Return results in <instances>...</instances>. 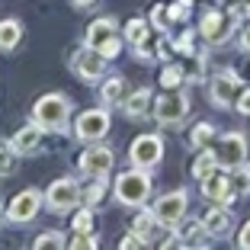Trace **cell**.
<instances>
[{
    "mask_svg": "<svg viewBox=\"0 0 250 250\" xmlns=\"http://www.w3.org/2000/svg\"><path fill=\"white\" fill-rule=\"evenodd\" d=\"M100 96H103V103H122L125 100V81L122 77H109L103 83V90H100Z\"/></svg>",
    "mask_w": 250,
    "mask_h": 250,
    "instance_id": "24",
    "label": "cell"
},
{
    "mask_svg": "<svg viewBox=\"0 0 250 250\" xmlns=\"http://www.w3.org/2000/svg\"><path fill=\"white\" fill-rule=\"evenodd\" d=\"M147 36H151V22H145V20H132L125 26V39L132 45H138L141 39H147Z\"/></svg>",
    "mask_w": 250,
    "mask_h": 250,
    "instance_id": "28",
    "label": "cell"
},
{
    "mask_svg": "<svg viewBox=\"0 0 250 250\" xmlns=\"http://www.w3.org/2000/svg\"><path fill=\"white\" fill-rule=\"evenodd\" d=\"M228 180H231V192H234V196H250V167L247 164L234 167L228 173Z\"/></svg>",
    "mask_w": 250,
    "mask_h": 250,
    "instance_id": "22",
    "label": "cell"
},
{
    "mask_svg": "<svg viewBox=\"0 0 250 250\" xmlns=\"http://www.w3.org/2000/svg\"><path fill=\"white\" fill-rule=\"evenodd\" d=\"M151 90L147 87H141V90H135L128 100H122V109H125V116L128 119H145L147 112H151Z\"/></svg>",
    "mask_w": 250,
    "mask_h": 250,
    "instance_id": "19",
    "label": "cell"
},
{
    "mask_svg": "<svg viewBox=\"0 0 250 250\" xmlns=\"http://www.w3.org/2000/svg\"><path fill=\"white\" fill-rule=\"evenodd\" d=\"M161 250H183V244H180V237H170V241L164 244Z\"/></svg>",
    "mask_w": 250,
    "mask_h": 250,
    "instance_id": "39",
    "label": "cell"
},
{
    "mask_svg": "<svg viewBox=\"0 0 250 250\" xmlns=\"http://www.w3.org/2000/svg\"><path fill=\"white\" fill-rule=\"evenodd\" d=\"M132 228H135L132 234H138L141 241H151V237H154V231H157V218L151 212H141L138 218L132 221Z\"/></svg>",
    "mask_w": 250,
    "mask_h": 250,
    "instance_id": "23",
    "label": "cell"
},
{
    "mask_svg": "<svg viewBox=\"0 0 250 250\" xmlns=\"http://www.w3.org/2000/svg\"><path fill=\"white\" fill-rule=\"evenodd\" d=\"M87 45L96 48L106 61L116 58V55L122 52V39H119V32H116V22L112 20H93L90 29H87Z\"/></svg>",
    "mask_w": 250,
    "mask_h": 250,
    "instance_id": "3",
    "label": "cell"
},
{
    "mask_svg": "<svg viewBox=\"0 0 250 250\" xmlns=\"http://www.w3.org/2000/svg\"><path fill=\"white\" fill-rule=\"evenodd\" d=\"M0 215H3V212H0Z\"/></svg>",
    "mask_w": 250,
    "mask_h": 250,
    "instance_id": "44",
    "label": "cell"
},
{
    "mask_svg": "<svg viewBox=\"0 0 250 250\" xmlns=\"http://www.w3.org/2000/svg\"><path fill=\"white\" fill-rule=\"evenodd\" d=\"M202 183V192H206L212 202H231V199H237L234 192H231V180L228 173H218V170H212L206 180H199Z\"/></svg>",
    "mask_w": 250,
    "mask_h": 250,
    "instance_id": "16",
    "label": "cell"
},
{
    "mask_svg": "<svg viewBox=\"0 0 250 250\" xmlns=\"http://www.w3.org/2000/svg\"><path fill=\"white\" fill-rule=\"evenodd\" d=\"M74 7H90V3H93V0H71Z\"/></svg>",
    "mask_w": 250,
    "mask_h": 250,
    "instance_id": "42",
    "label": "cell"
},
{
    "mask_svg": "<svg viewBox=\"0 0 250 250\" xmlns=\"http://www.w3.org/2000/svg\"><path fill=\"white\" fill-rule=\"evenodd\" d=\"M231 16L218 13V10H212V13L202 16V39H206L208 45H221V42H228L231 36Z\"/></svg>",
    "mask_w": 250,
    "mask_h": 250,
    "instance_id": "14",
    "label": "cell"
},
{
    "mask_svg": "<svg viewBox=\"0 0 250 250\" xmlns=\"http://www.w3.org/2000/svg\"><path fill=\"white\" fill-rule=\"evenodd\" d=\"M202 225H206V231H208L212 237H225L231 228H234V218H231L228 208L215 206V208H208V212L202 215Z\"/></svg>",
    "mask_w": 250,
    "mask_h": 250,
    "instance_id": "17",
    "label": "cell"
},
{
    "mask_svg": "<svg viewBox=\"0 0 250 250\" xmlns=\"http://www.w3.org/2000/svg\"><path fill=\"white\" fill-rule=\"evenodd\" d=\"M231 71H234L241 81H250V52H244L241 58H237V64L231 67Z\"/></svg>",
    "mask_w": 250,
    "mask_h": 250,
    "instance_id": "33",
    "label": "cell"
},
{
    "mask_svg": "<svg viewBox=\"0 0 250 250\" xmlns=\"http://www.w3.org/2000/svg\"><path fill=\"white\" fill-rule=\"evenodd\" d=\"M141 244L145 241H141L138 234H125L122 241H119V250H141Z\"/></svg>",
    "mask_w": 250,
    "mask_h": 250,
    "instance_id": "34",
    "label": "cell"
},
{
    "mask_svg": "<svg viewBox=\"0 0 250 250\" xmlns=\"http://www.w3.org/2000/svg\"><path fill=\"white\" fill-rule=\"evenodd\" d=\"M244 13H247V16H250V0H244V7H241V10H237V13H234V16H244Z\"/></svg>",
    "mask_w": 250,
    "mask_h": 250,
    "instance_id": "41",
    "label": "cell"
},
{
    "mask_svg": "<svg viewBox=\"0 0 250 250\" xmlns=\"http://www.w3.org/2000/svg\"><path fill=\"white\" fill-rule=\"evenodd\" d=\"M183 81H186V71L180 64H167L164 67V74H161V87L164 90H180Z\"/></svg>",
    "mask_w": 250,
    "mask_h": 250,
    "instance_id": "26",
    "label": "cell"
},
{
    "mask_svg": "<svg viewBox=\"0 0 250 250\" xmlns=\"http://www.w3.org/2000/svg\"><path fill=\"white\" fill-rule=\"evenodd\" d=\"M128 154H132L135 167L151 170V167H157L161 157H164V141L157 138V135H141V138L132 141V151H128Z\"/></svg>",
    "mask_w": 250,
    "mask_h": 250,
    "instance_id": "9",
    "label": "cell"
},
{
    "mask_svg": "<svg viewBox=\"0 0 250 250\" xmlns=\"http://www.w3.org/2000/svg\"><path fill=\"white\" fill-rule=\"evenodd\" d=\"M20 42H22L20 20H3V22H0V52H13Z\"/></svg>",
    "mask_w": 250,
    "mask_h": 250,
    "instance_id": "20",
    "label": "cell"
},
{
    "mask_svg": "<svg viewBox=\"0 0 250 250\" xmlns=\"http://www.w3.org/2000/svg\"><path fill=\"white\" fill-rule=\"evenodd\" d=\"M189 116V100L177 90H167L164 96H157L154 103V119L161 125H180L183 119Z\"/></svg>",
    "mask_w": 250,
    "mask_h": 250,
    "instance_id": "5",
    "label": "cell"
},
{
    "mask_svg": "<svg viewBox=\"0 0 250 250\" xmlns=\"http://www.w3.org/2000/svg\"><path fill=\"white\" fill-rule=\"evenodd\" d=\"M186 189H173V192H167V196H161L154 202V218H157V225H167V228H177L180 221H183V215H186Z\"/></svg>",
    "mask_w": 250,
    "mask_h": 250,
    "instance_id": "6",
    "label": "cell"
},
{
    "mask_svg": "<svg viewBox=\"0 0 250 250\" xmlns=\"http://www.w3.org/2000/svg\"><path fill=\"white\" fill-rule=\"evenodd\" d=\"M0 250H13V244H10V241H3V237H0Z\"/></svg>",
    "mask_w": 250,
    "mask_h": 250,
    "instance_id": "43",
    "label": "cell"
},
{
    "mask_svg": "<svg viewBox=\"0 0 250 250\" xmlns=\"http://www.w3.org/2000/svg\"><path fill=\"white\" fill-rule=\"evenodd\" d=\"M237 247H241V250H250V221L241 228V234H237Z\"/></svg>",
    "mask_w": 250,
    "mask_h": 250,
    "instance_id": "37",
    "label": "cell"
},
{
    "mask_svg": "<svg viewBox=\"0 0 250 250\" xmlns=\"http://www.w3.org/2000/svg\"><path fill=\"white\" fill-rule=\"evenodd\" d=\"M106 132H109V112L106 109H87L74 122V135L81 141H100Z\"/></svg>",
    "mask_w": 250,
    "mask_h": 250,
    "instance_id": "10",
    "label": "cell"
},
{
    "mask_svg": "<svg viewBox=\"0 0 250 250\" xmlns=\"http://www.w3.org/2000/svg\"><path fill=\"white\" fill-rule=\"evenodd\" d=\"M154 26H164V7H154Z\"/></svg>",
    "mask_w": 250,
    "mask_h": 250,
    "instance_id": "40",
    "label": "cell"
},
{
    "mask_svg": "<svg viewBox=\"0 0 250 250\" xmlns=\"http://www.w3.org/2000/svg\"><path fill=\"white\" fill-rule=\"evenodd\" d=\"M39 206H42V196H39L36 189H22V192L13 196V202H10V208H7V218L13 221V225H26V221L36 218Z\"/></svg>",
    "mask_w": 250,
    "mask_h": 250,
    "instance_id": "11",
    "label": "cell"
},
{
    "mask_svg": "<svg viewBox=\"0 0 250 250\" xmlns=\"http://www.w3.org/2000/svg\"><path fill=\"white\" fill-rule=\"evenodd\" d=\"M67 116H71V103H67L64 93H45L32 106V119L42 128H64Z\"/></svg>",
    "mask_w": 250,
    "mask_h": 250,
    "instance_id": "2",
    "label": "cell"
},
{
    "mask_svg": "<svg viewBox=\"0 0 250 250\" xmlns=\"http://www.w3.org/2000/svg\"><path fill=\"white\" fill-rule=\"evenodd\" d=\"M45 206H48V212H55V215H64V212H71L77 202H81V186L74 183L71 177H61V180H55L48 189H45Z\"/></svg>",
    "mask_w": 250,
    "mask_h": 250,
    "instance_id": "4",
    "label": "cell"
},
{
    "mask_svg": "<svg viewBox=\"0 0 250 250\" xmlns=\"http://www.w3.org/2000/svg\"><path fill=\"white\" fill-rule=\"evenodd\" d=\"M202 250H206V247H202Z\"/></svg>",
    "mask_w": 250,
    "mask_h": 250,
    "instance_id": "45",
    "label": "cell"
},
{
    "mask_svg": "<svg viewBox=\"0 0 250 250\" xmlns=\"http://www.w3.org/2000/svg\"><path fill=\"white\" fill-rule=\"evenodd\" d=\"M93 231V208H81V212L74 215V234H90Z\"/></svg>",
    "mask_w": 250,
    "mask_h": 250,
    "instance_id": "31",
    "label": "cell"
},
{
    "mask_svg": "<svg viewBox=\"0 0 250 250\" xmlns=\"http://www.w3.org/2000/svg\"><path fill=\"white\" fill-rule=\"evenodd\" d=\"M206 225H202V218L199 221H186V225H180L177 228V237L180 244H183V250H202L206 247Z\"/></svg>",
    "mask_w": 250,
    "mask_h": 250,
    "instance_id": "18",
    "label": "cell"
},
{
    "mask_svg": "<svg viewBox=\"0 0 250 250\" xmlns=\"http://www.w3.org/2000/svg\"><path fill=\"white\" fill-rule=\"evenodd\" d=\"M32 250H64V237H61L58 231H52V234H39L36 244H32Z\"/></svg>",
    "mask_w": 250,
    "mask_h": 250,
    "instance_id": "30",
    "label": "cell"
},
{
    "mask_svg": "<svg viewBox=\"0 0 250 250\" xmlns=\"http://www.w3.org/2000/svg\"><path fill=\"white\" fill-rule=\"evenodd\" d=\"M64 250H100V244H96L93 234H71Z\"/></svg>",
    "mask_w": 250,
    "mask_h": 250,
    "instance_id": "32",
    "label": "cell"
},
{
    "mask_svg": "<svg viewBox=\"0 0 250 250\" xmlns=\"http://www.w3.org/2000/svg\"><path fill=\"white\" fill-rule=\"evenodd\" d=\"M241 90H244V81L237 77L234 71H221L218 77L212 81V90H208V96H212V103L218 106V109H228L231 103H237Z\"/></svg>",
    "mask_w": 250,
    "mask_h": 250,
    "instance_id": "7",
    "label": "cell"
},
{
    "mask_svg": "<svg viewBox=\"0 0 250 250\" xmlns=\"http://www.w3.org/2000/svg\"><path fill=\"white\" fill-rule=\"evenodd\" d=\"M71 67H74V74L81 77V81H100V74L106 71V58L96 48H81V52L74 55V61H71Z\"/></svg>",
    "mask_w": 250,
    "mask_h": 250,
    "instance_id": "12",
    "label": "cell"
},
{
    "mask_svg": "<svg viewBox=\"0 0 250 250\" xmlns=\"http://www.w3.org/2000/svg\"><path fill=\"white\" fill-rule=\"evenodd\" d=\"M147 196H151V177L141 167L125 170L116 177V199L122 206H145Z\"/></svg>",
    "mask_w": 250,
    "mask_h": 250,
    "instance_id": "1",
    "label": "cell"
},
{
    "mask_svg": "<svg viewBox=\"0 0 250 250\" xmlns=\"http://www.w3.org/2000/svg\"><path fill=\"white\" fill-rule=\"evenodd\" d=\"M237 112L241 116H250V90H241V96H237Z\"/></svg>",
    "mask_w": 250,
    "mask_h": 250,
    "instance_id": "36",
    "label": "cell"
},
{
    "mask_svg": "<svg viewBox=\"0 0 250 250\" xmlns=\"http://www.w3.org/2000/svg\"><path fill=\"white\" fill-rule=\"evenodd\" d=\"M215 167H218V157H215V151L202 147V151L196 154V161H192V167H189V170H192V177H196V180H206Z\"/></svg>",
    "mask_w": 250,
    "mask_h": 250,
    "instance_id": "21",
    "label": "cell"
},
{
    "mask_svg": "<svg viewBox=\"0 0 250 250\" xmlns=\"http://www.w3.org/2000/svg\"><path fill=\"white\" fill-rule=\"evenodd\" d=\"M16 151L10 145H3L0 141V177H10V173H16Z\"/></svg>",
    "mask_w": 250,
    "mask_h": 250,
    "instance_id": "29",
    "label": "cell"
},
{
    "mask_svg": "<svg viewBox=\"0 0 250 250\" xmlns=\"http://www.w3.org/2000/svg\"><path fill=\"white\" fill-rule=\"evenodd\" d=\"M42 138H45V128L39 122H32V125H22L20 132L10 138V147H13L16 154H36L39 147H42Z\"/></svg>",
    "mask_w": 250,
    "mask_h": 250,
    "instance_id": "15",
    "label": "cell"
},
{
    "mask_svg": "<svg viewBox=\"0 0 250 250\" xmlns=\"http://www.w3.org/2000/svg\"><path fill=\"white\" fill-rule=\"evenodd\" d=\"M215 157H218V167H228V170L241 167V164L247 161V138H244L241 132H228V135H221Z\"/></svg>",
    "mask_w": 250,
    "mask_h": 250,
    "instance_id": "8",
    "label": "cell"
},
{
    "mask_svg": "<svg viewBox=\"0 0 250 250\" xmlns=\"http://www.w3.org/2000/svg\"><path fill=\"white\" fill-rule=\"evenodd\" d=\"M103 196H106V177H93V183H90L87 189L81 192V202L93 208V206H96V202H100Z\"/></svg>",
    "mask_w": 250,
    "mask_h": 250,
    "instance_id": "25",
    "label": "cell"
},
{
    "mask_svg": "<svg viewBox=\"0 0 250 250\" xmlns=\"http://www.w3.org/2000/svg\"><path fill=\"white\" fill-rule=\"evenodd\" d=\"M212 138H215V128L208 122H199L196 128H192V135H189V145L196 147V151H202V147H206Z\"/></svg>",
    "mask_w": 250,
    "mask_h": 250,
    "instance_id": "27",
    "label": "cell"
},
{
    "mask_svg": "<svg viewBox=\"0 0 250 250\" xmlns=\"http://www.w3.org/2000/svg\"><path fill=\"white\" fill-rule=\"evenodd\" d=\"M241 48H244V52H250V22L244 26V32H241Z\"/></svg>",
    "mask_w": 250,
    "mask_h": 250,
    "instance_id": "38",
    "label": "cell"
},
{
    "mask_svg": "<svg viewBox=\"0 0 250 250\" xmlns=\"http://www.w3.org/2000/svg\"><path fill=\"white\" fill-rule=\"evenodd\" d=\"M186 13H189V0H180L170 7V20H186Z\"/></svg>",
    "mask_w": 250,
    "mask_h": 250,
    "instance_id": "35",
    "label": "cell"
},
{
    "mask_svg": "<svg viewBox=\"0 0 250 250\" xmlns=\"http://www.w3.org/2000/svg\"><path fill=\"white\" fill-rule=\"evenodd\" d=\"M77 167H81L83 177H106L112 170V151L109 147H87L81 154V161H77Z\"/></svg>",
    "mask_w": 250,
    "mask_h": 250,
    "instance_id": "13",
    "label": "cell"
}]
</instances>
